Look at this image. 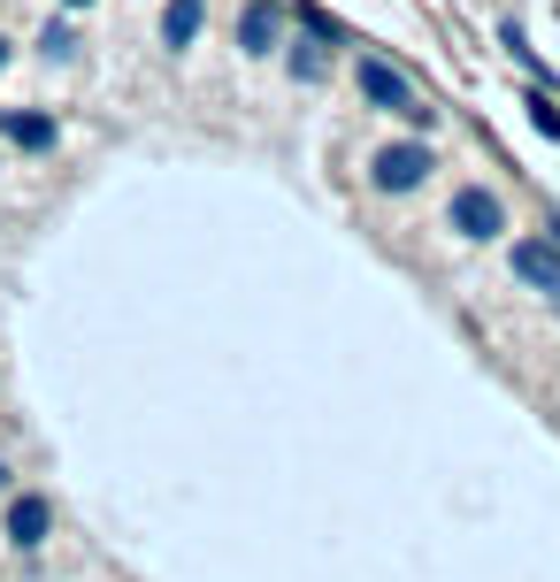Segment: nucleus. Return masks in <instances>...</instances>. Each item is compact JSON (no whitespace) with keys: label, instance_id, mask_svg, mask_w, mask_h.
Instances as JSON below:
<instances>
[{"label":"nucleus","instance_id":"f257e3e1","mask_svg":"<svg viewBox=\"0 0 560 582\" xmlns=\"http://www.w3.org/2000/svg\"><path fill=\"white\" fill-rule=\"evenodd\" d=\"M362 93H369V108H391V116H407L414 131H430V108L414 100V85H407L391 62H376V54L362 62Z\"/></svg>","mask_w":560,"mask_h":582},{"label":"nucleus","instance_id":"f03ea898","mask_svg":"<svg viewBox=\"0 0 560 582\" xmlns=\"http://www.w3.org/2000/svg\"><path fill=\"white\" fill-rule=\"evenodd\" d=\"M445 223H453L461 238H476V246L507 230V215H499V200H492L484 184H461V192H453V207H445Z\"/></svg>","mask_w":560,"mask_h":582},{"label":"nucleus","instance_id":"7ed1b4c3","mask_svg":"<svg viewBox=\"0 0 560 582\" xmlns=\"http://www.w3.org/2000/svg\"><path fill=\"white\" fill-rule=\"evenodd\" d=\"M438 161H430V146H384L369 161V176H376V192H414L422 176H430Z\"/></svg>","mask_w":560,"mask_h":582},{"label":"nucleus","instance_id":"20e7f679","mask_svg":"<svg viewBox=\"0 0 560 582\" xmlns=\"http://www.w3.org/2000/svg\"><path fill=\"white\" fill-rule=\"evenodd\" d=\"M238 46H246V54H277V46H284V8H277V0H246Z\"/></svg>","mask_w":560,"mask_h":582},{"label":"nucleus","instance_id":"39448f33","mask_svg":"<svg viewBox=\"0 0 560 582\" xmlns=\"http://www.w3.org/2000/svg\"><path fill=\"white\" fill-rule=\"evenodd\" d=\"M46 529H54V506H46V498H15V506H8V545H15V552H39Z\"/></svg>","mask_w":560,"mask_h":582},{"label":"nucleus","instance_id":"423d86ee","mask_svg":"<svg viewBox=\"0 0 560 582\" xmlns=\"http://www.w3.org/2000/svg\"><path fill=\"white\" fill-rule=\"evenodd\" d=\"M515 277H523V284H538L546 299H553V291H560V246H553V238L515 246Z\"/></svg>","mask_w":560,"mask_h":582},{"label":"nucleus","instance_id":"0eeeda50","mask_svg":"<svg viewBox=\"0 0 560 582\" xmlns=\"http://www.w3.org/2000/svg\"><path fill=\"white\" fill-rule=\"evenodd\" d=\"M200 23H207V0H170L162 8V46H192Z\"/></svg>","mask_w":560,"mask_h":582},{"label":"nucleus","instance_id":"6e6552de","mask_svg":"<svg viewBox=\"0 0 560 582\" xmlns=\"http://www.w3.org/2000/svg\"><path fill=\"white\" fill-rule=\"evenodd\" d=\"M284 62H292V77H300V85H323V77H331V54H323V31H308V39H292V54H284Z\"/></svg>","mask_w":560,"mask_h":582},{"label":"nucleus","instance_id":"1a4fd4ad","mask_svg":"<svg viewBox=\"0 0 560 582\" xmlns=\"http://www.w3.org/2000/svg\"><path fill=\"white\" fill-rule=\"evenodd\" d=\"M0 131L23 146V153H46L54 146V116H0Z\"/></svg>","mask_w":560,"mask_h":582},{"label":"nucleus","instance_id":"9d476101","mask_svg":"<svg viewBox=\"0 0 560 582\" xmlns=\"http://www.w3.org/2000/svg\"><path fill=\"white\" fill-rule=\"evenodd\" d=\"M523 108H530V123H538V131H546V139H560V108H553V100H546V93H530V100H523Z\"/></svg>","mask_w":560,"mask_h":582},{"label":"nucleus","instance_id":"9b49d317","mask_svg":"<svg viewBox=\"0 0 560 582\" xmlns=\"http://www.w3.org/2000/svg\"><path fill=\"white\" fill-rule=\"evenodd\" d=\"M0 69H8V39H0Z\"/></svg>","mask_w":560,"mask_h":582},{"label":"nucleus","instance_id":"f8f14e48","mask_svg":"<svg viewBox=\"0 0 560 582\" xmlns=\"http://www.w3.org/2000/svg\"><path fill=\"white\" fill-rule=\"evenodd\" d=\"M0 491H8V467H0Z\"/></svg>","mask_w":560,"mask_h":582},{"label":"nucleus","instance_id":"ddd939ff","mask_svg":"<svg viewBox=\"0 0 560 582\" xmlns=\"http://www.w3.org/2000/svg\"><path fill=\"white\" fill-rule=\"evenodd\" d=\"M62 8H85V0H62Z\"/></svg>","mask_w":560,"mask_h":582},{"label":"nucleus","instance_id":"4468645a","mask_svg":"<svg viewBox=\"0 0 560 582\" xmlns=\"http://www.w3.org/2000/svg\"><path fill=\"white\" fill-rule=\"evenodd\" d=\"M553 306H560V291H553Z\"/></svg>","mask_w":560,"mask_h":582}]
</instances>
